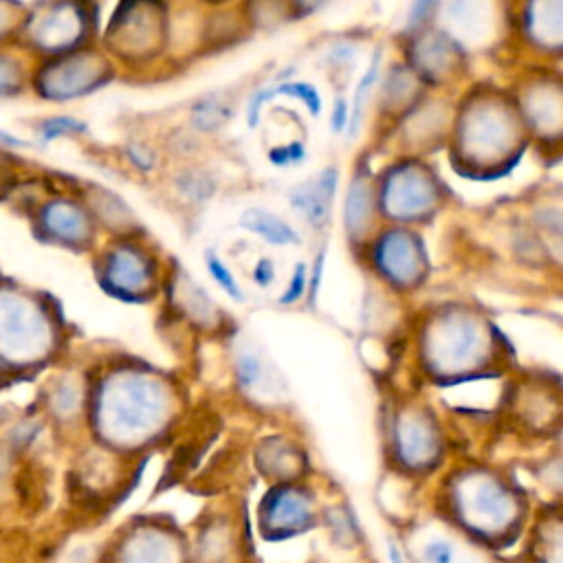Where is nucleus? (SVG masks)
<instances>
[{"mask_svg": "<svg viewBox=\"0 0 563 563\" xmlns=\"http://www.w3.org/2000/svg\"><path fill=\"white\" fill-rule=\"evenodd\" d=\"M337 185V172L335 170H324L319 176H315L313 181L302 183L300 187H295L291 194L293 207L300 212L311 225H324L330 201H333Z\"/></svg>", "mask_w": 563, "mask_h": 563, "instance_id": "f257e3e1", "label": "nucleus"}, {"mask_svg": "<svg viewBox=\"0 0 563 563\" xmlns=\"http://www.w3.org/2000/svg\"><path fill=\"white\" fill-rule=\"evenodd\" d=\"M242 227H247L253 234H260L271 245H297L300 242L295 231L284 220L273 216L271 212H262V209H249L242 216Z\"/></svg>", "mask_w": 563, "mask_h": 563, "instance_id": "f03ea898", "label": "nucleus"}, {"mask_svg": "<svg viewBox=\"0 0 563 563\" xmlns=\"http://www.w3.org/2000/svg\"><path fill=\"white\" fill-rule=\"evenodd\" d=\"M447 16L451 27H454L460 36L476 38L484 27L482 22L487 20V9L482 7V0H449Z\"/></svg>", "mask_w": 563, "mask_h": 563, "instance_id": "7ed1b4c3", "label": "nucleus"}, {"mask_svg": "<svg viewBox=\"0 0 563 563\" xmlns=\"http://www.w3.org/2000/svg\"><path fill=\"white\" fill-rule=\"evenodd\" d=\"M392 205L401 209V214H412L416 209L425 207L421 201H416V196L427 198V185L418 179L416 174H403L399 181L392 183Z\"/></svg>", "mask_w": 563, "mask_h": 563, "instance_id": "20e7f679", "label": "nucleus"}, {"mask_svg": "<svg viewBox=\"0 0 563 563\" xmlns=\"http://www.w3.org/2000/svg\"><path fill=\"white\" fill-rule=\"evenodd\" d=\"M377 73H379V53L374 55V60L370 64V69L366 71V75H363V80L357 88V95H355V108H352V124H350V135H355L359 124H361V108H363V102H366V95L370 93V88L374 84V80H377Z\"/></svg>", "mask_w": 563, "mask_h": 563, "instance_id": "39448f33", "label": "nucleus"}, {"mask_svg": "<svg viewBox=\"0 0 563 563\" xmlns=\"http://www.w3.org/2000/svg\"><path fill=\"white\" fill-rule=\"evenodd\" d=\"M273 95H295L297 99H302V102L308 106V110L317 117L322 113V102H319V93L315 91L313 86L308 84H284L280 88H275Z\"/></svg>", "mask_w": 563, "mask_h": 563, "instance_id": "423d86ee", "label": "nucleus"}, {"mask_svg": "<svg viewBox=\"0 0 563 563\" xmlns=\"http://www.w3.org/2000/svg\"><path fill=\"white\" fill-rule=\"evenodd\" d=\"M205 262H207V269H209V273H212V278H214L220 286H223V289H225L231 297H236V300H242L238 284H236V280H234V278H231V273L225 269V264L220 262L218 258H214V253H207V256H205Z\"/></svg>", "mask_w": 563, "mask_h": 563, "instance_id": "0eeeda50", "label": "nucleus"}, {"mask_svg": "<svg viewBox=\"0 0 563 563\" xmlns=\"http://www.w3.org/2000/svg\"><path fill=\"white\" fill-rule=\"evenodd\" d=\"M425 557L429 563H451L454 561V550L449 544H432L427 546Z\"/></svg>", "mask_w": 563, "mask_h": 563, "instance_id": "6e6552de", "label": "nucleus"}, {"mask_svg": "<svg viewBox=\"0 0 563 563\" xmlns=\"http://www.w3.org/2000/svg\"><path fill=\"white\" fill-rule=\"evenodd\" d=\"M304 282H306V273H304V264H300V267L295 269V275H293V282H291L289 293H286L280 302H284V304L295 302L297 297H300V295L304 293Z\"/></svg>", "mask_w": 563, "mask_h": 563, "instance_id": "1a4fd4ad", "label": "nucleus"}, {"mask_svg": "<svg viewBox=\"0 0 563 563\" xmlns=\"http://www.w3.org/2000/svg\"><path fill=\"white\" fill-rule=\"evenodd\" d=\"M436 5V0H414L412 11H410V22L412 25H418V22H423L427 18L429 11Z\"/></svg>", "mask_w": 563, "mask_h": 563, "instance_id": "9d476101", "label": "nucleus"}, {"mask_svg": "<svg viewBox=\"0 0 563 563\" xmlns=\"http://www.w3.org/2000/svg\"><path fill=\"white\" fill-rule=\"evenodd\" d=\"M240 374H242V383H245V385H251L253 381H256L258 374H260L258 359H253V357H245V359H242Z\"/></svg>", "mask_w": 563, "mask_h": 563, "instance_id": "9b49d317", "label": "nucleus"}, {"mask_svg": "<svg viewBox=\"0 0 563 563\" xmlns=\"http://www.w3.org/2000/svg\"><path fill=\"white\" fill-rule=\"evenodd\" d=\"M344 124H346V102H344V99H339L337 110L333 115V130L339 132L341 128H344Z\"/></svg>", "mask_w": 563, "mask_h": 563, "instance_id": "f8f14e48", "label": "nucleus"}, {"mask_svg": "<svg viewBox=\"0 0 563 563\" xmlns=\"http://www.w3.org/2000/svg\"><path fill=\"white\" fill-rule=\"evenodd\" d=\"M390 555H392V563H403V561H401V555H399V550H396V548L390 550Z\"/></svg>", "mask_w": 563, "mask_h": 563, "instance_id": "ddd939ff", "label": "nucleus"}, {"mask_svg": "<svg viewBox=\"0 0 563 563\" xmlns=\"http://www.w3.org/2000/svg\"><path fill=\"white\" fill-rule=\"evenodd\" d=\"M0 141H5V143H18V139L9 137V135H3V132H0Z\"/></svg>", "mask_w": 563, "mask_h": 563, "instance_id": "4468645a", "label": "nucleus"}]
</instances>
